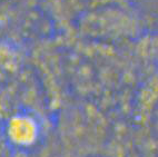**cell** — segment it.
Here are the masks:
<instances>
[{
	"label": "cell",
	"instance_id": "6da1fadb",
	"mask_svg": "<svg viewBox=\"0 0 158 157\" xmlns=\"http://www.w3.org/2000/svg\"><path fill=\"white\" fill-rule=\"evenodd\" d=\"M3 140L8 142L15 148L29 149L34 147L40 138L41 126L34 115L20 112L9 117L1 127Z\"/></svg>",
	"mask_w": 158,
	"mask_h": 157
},
{
	"label": "cell",
	"instance_id": "7a4b0ae2",
	"mask_svg": "<svg viewBox=\"0 0 158 157\" xmlns=\"http://www.w3.org/2000/svg\"><path fill=\"white\" fill-rule=\"evenodd\" d=\"M56 1L61 3V5H66V6L89 7L99 5V3H116V5L126 6V5H128L129 0H56Z\"/></svg>",
	"mask_w": 158,
	"mask_h": 157
},
{
	"label": "cell",
	"instance_id": "3957f363",
	"mask_svg": "<svg viewBox=\"0 0 158 157\" xmlns=\"http://www.w3.org/2000/svg\"><path fill=\"white\" fill-rule=\"evenodd\" d=\"M3 140V137H2V130H1V127H0V143Z\"/></svg>",
	"mask_w": 158,
	"mask_h": 157
}]
</instances>
